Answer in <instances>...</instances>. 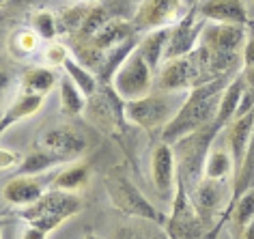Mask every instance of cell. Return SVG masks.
Returning a JSON list of instances; mask_svg holds the SVG:
<instances>
[{
    "mask_svg": "<svg viewBox=\"0 0 254 239\" xmlns=\"http://www.w3.org/2000/svg\"><path fill=\"white\" fill-rule=\"evenodd\" d=\"M166 233L170 239H202L209 231V224L205 218L194 207L190 192L181 181H177V194L173 198V211L166 220Z\"/></svg>",
    "mask_w": 254,
    "mask_h": 239,
    "instance_id": "8",
    "label": "cell"
},
{
    "mask_svg": "<svg viewBox=\"0 0 254 239\" xmlns=\"http://www.w3.org/2000/svg\"><path fill=\"white\" fill-rule=\"evenodd\" d=\"M170 33H173V28L164 26V28L149 30L140 39L138 50H140V54L144 56V60L149 62L153 71H157V69L162 67V60H166V48H168Z\"/></svg>",
    "mask_w": 254,
    "mask_h": 239,
    "instance_id": "20",
    "label": "cell"
},
{
    "mask_svg": "<svg viewBox=\"0 0 254 239\" xmlns=\"http://www.w3.org/2000/svg\"><path fill=\"white\" fill-rule=\"evenodd\" d=\"M93 4H88L82 0L80 4H73V7L65 9L59 17V28L63 30V33H69V35H75L78 30L82 28V24H84L88 11H91Z\"/></svg>",
    "mask_w": 254,
    "mask_h": 239,
    "instance_id": "30",
    "label": "cell"
},
{
    "mask_svg": "<svg viewBox=\"0 0 254 239\" xmlns=\"http://www.w3.org/2000/svg\"><path fill=\"white\" fill-rule=\"evenodd\" d=\"M106 190H108V196H110L112 205L117 207L119 211H123L131 218H140V220H149V222L166 224L168 218H164V213H160V209H155L153 203L138 190L134 181L127 177L123 166H114V168L108 171Z\"/></svg>",
    "mask_w": 254,
    "mask_h": 239,
    "instance_id": "6",
    "label": "cell"
},
{
    "mask_svg": "<svg viewBox=\"0 0 254 239\" xmlns=\"http://www.w3.org/2000/svg\"><path fill=\"white\" fill-rule=\"evenodd\" d=\"M231 80H233L231 73L218 75V78L209 80V82L190 91L188 99L181 104L175 119L162 129V140L168 144H175L183 136H190L194 131L211 125L215 121V115H218L220 99L224 95Z\"/></svg>",
    "mask_w": 254,
    "mask_h": 239,
    "instance_id": "1",
    "label": "cell"
},
{
    "mask_svg": "<svg viewBox=\"0 0 254 239\" xmlns=\"http://www.w3.org/2000/svg\"><path fill=\"white\" fill-rule=\"evenodd\" d=\"M43 194H46L43 183L35 175H17L15 179H11L9 183L4 185L2 196L11 205L26 207V205H33L35 200H39Z\"/></svg>",
    "mask_w": 254,
    "mask_h": 239,
    "instance_id": "18",
    "label": "cell"
},
{
    "mask_svg": "<svg viewBox=\"0 0 254 239\" xmlns=\"http://www.w3.org/2000/svg\"><path fill=\"white\" fill-rule=\"evenodd\" d=\"M91 99V104L86 106V117L93 125H97L108 136H119L125 129V99L114 91L112 84H99L97 93Z\"/></svg>",
    "mask_w": 254,
    "mask_h": 239,
    "instance_id": "9",
    "label": "cell"
},
{
    "mask_svg": "<svg viewBox=\"0 0 254 239\" xmlns=\"http://www.w3.org/2000/svg\"><path fill=\"white\" fill-rule=\"evenodd\" d=\"M33 28L37 30V35L41 37V39L46 41H52L56 35L61 33L59 28V20L50 13V11H39V13H35L33 17Z\"/></svg>",
    "mask_w": 254,
    "mask_h": 239,
    "instance_id": "32",
    "label": "cell"
},
{
    "mask_svg": "<svg viewBox=\"0 0 254 239\" xmlns=\"http://www.w3.org/2000/svg\"><path fill=\"white\" fill-rule=\"evenodd\" d=\"M43 99H46V95H39V93H33V91L22 89V91H20V95H17V97L13 99V104L9 106V110L4 112L2 123H0V129L4 131L7 127H11L13 123L22 121V119L33 117L35 112L41 108Z\"/></svg>",
    "mask_w": 254,
    "mask_h": 239,
    "instance_id": "21",
    "label": "cell"
},
{
    "mask_svg": "<svg viewBox=\"0 0 254 239\" xmlns=\"http://www.w3.org/2000/svg\"><path fill=\"white\" fill-rule=\"evenodd\" d=\"M112 13V17H121V20H131L138 11L142 0H101Z\"/></svg>",
    "mask_w": 254,
    "mask_h": 239,
    "instance_id": "33",
    "label": "cell"
},
{
    "mask_svg": "<svg viewBox=\"0 0 254 239\" xmlns=\"http://www.w3.org/2000/svg\"><path fill=\"white\" fill-rule=\"evenodd\" d=\"M153 73L155 71L151 69L149 62L144 60L140 50L136 48L129 59H127L123 65L119 67V71L114 73L112 86L121 95V99H125V102L147 97L151 93V86H153Z\"/></svg>",
    "mask_w": 254,
    "mask_h": 239,
    "instance_id": "10",
    "label": "cell"
},
{
    "mask_svg": "<svg viewBox=\"0 0 254 239\" xmlns=\"http://www.w3.org/2000/svg\"><path fill=\"white\" fill-rule=\"evenodd\" d=\"M252 129H254V108L248 110L246 115L237 117L231 125H226V147L233 155L235 175L239 173L241 164H244L248 144H250V138H252ZM235 175H233V179H235Z\"/></svg>",
    "mask_w": 254,
    "mask_h": 239,
    "instance_id": "16",
    "label": "cell"
},
{
    "mask_svg": "<svg viewBox=\"0 0 254 239\" xmlns=\"http://www.w3.org/2000/svg\"><path fill=\"white\" fill-rule=\"evenodd\" d=\"M252 11H254V0H252Z\"/></svg>",
    "mask_w": 254,
    "mask_h": 239,
    "instance_id": "42",
    "label": "cell"
},
{
    "mask_svg": "<svg viewBox=\"0 0 254 239\" xmlns=\"http://www.w3.org/2000/svg\"><path fill=\"white\" fill-rule=\"evenodd\" d=\"M114 239H151V235L142 229H136V226H121L114 233Z\"/></svg>",
    "mask_w": 254,
    "mask_h": 239,
    "instance_id": "35",
    "label": "cell"
},
{
    "mask_svg": "<svg viewBox=\"0 0 254 239\" xmlns=\"http://www.w3.org/2000/svg\"><path fill=\"white\" fill-rule=\"evenodd\" d=\"M63 69H65V73L73 80L75 84H78V89L84 93L86 97H93L95 93H97L99 84H101L99 78H97V73H93L88 67H84L78 59H71V56H69L67 62L63 65Z\"/></svg>",
    "mask_w": 254,
    "mask_h": 239,
    "instance_id": "27",
    "label": "cell"
},
{
    "mask_svg": "<svg viewBox=\"0 0 254 239\" xmlns=\"http://www.w3.org/2000/svg\"><path fill=\"white\" fill-rule=\"evenodd\" d=\"M84 2H88V4H97V2H101V0H84Z\"/></svg>",
    "mask_w": 254,
    "mask_h": 239,
    "instance_id": "40",
    "label": "cell"
},
{
    "mask_svg": "<svg viewBox=\"0 0 254 239\" xmlns=\"http://www.w3.org/2000/svg\"><path fill=\"white\" fill-rule=\"evenodd\" d=\"M190 198H192V203L198 209L200 216L211 224L215 213H220V218L224 216V211L231 205L233 192L228 187V179L202 177V181L196 185V190L190 194Z\"/></svg>",
    "mask_w": 254,
    "mask_h": 239,
    "instance_id": "13",
    "label": "cell"
},
{
    "mask_svg": "<svg viewBox=\"0 0 254 239\" xmlns=\"http://www.w3.org/2000/svg\"><path fill=\"white\" fill-rule=\"evenodd\" d=\"M244 95H246V75H237V78H233L231 82H228L224 95L220 99V108H218V115H215V121H213L220 131L237 119Z\"/></svg>",
    "mask_w": 254,
    "mask_h": 239,
    "instance_id": "19",
    "label": "cell"
},
{
    "mask_svg": "<svg viewBox=\"0 0 254 239\" xmlns=\"http://www.w3.org/2000/svg\"><path fill=\"white\" fill-rule=\"evenodd\" d=\"M235 239H254V218H252L250 222L246 224V229L241 231V233H239V235L235 237Z\"/></svg>",
    "mask_w": 254,
    "mask_h": 239,
    "instance_id": "38",
    "label": "cell"
},
{
    "mask_svg": "<svg viewBox=\"0 0 254 239\" xmlns=\"http://www.w3.org/2000/svg\"><path fill=\"white\" fill-rule=\"evenodd\" d=\"M231 175H235V164H233L231 151L211 149V153H209V157H207V164H205V177L228 179Z\"/></svg>",
    "mask_w": 254,
    "mask_h": 239,
    "instance_id": "29",
    "label": "cell"
},
{
    "mask_svg": "<svg viewBox=\"0 0 254 239\" xmlns=\"http://www.w3.org/2000/svg\"><path fill=\"white\" fill-rule=\"evenodd\" d=\"M35 147L52 151V153L65 157L67 162H73L82 157L88 149V140L78 127L69 123H56L48 125L41 129V134L37 136Z\"/></svg>",
    "mask_w": 254,
    "mask_h": 239,
    "instance_id": "11",
    "label": "cell"
},
{
    "mask_svg": "<svg viewBox=\"0 0 254 239\" xmlns=\"http://www.w3.org/2000/svg\"><path fill=\"white\" fill-rule=\"evenodd\" d=\"M84 239H99V237H97V235H91V233H88V235H86Z\"/></svg>",
    "mask_w": 254,
    "mask_h": 239,
    "instance_id": "41",
    "label": "cell"
},
{
    "mask_svg": "<svg viewBox=\"0 0 254 239\" xmlns=\"http://www.w3.org/2000/svg\"><path fill=\"white\" fill-rule=\"evenodd\" d=\"M61 110H63V115H67V117H78V115H84L86 112V95L78 89V84L73 82L71 78L65 73V75H61Z\"/></svg>",
    "mask_w": 254,
    "mask_h": 239,
    "instance_id": "23",
    "label": "cell"
},
{
    "mask_svg": "<svg viewBox=\"0 0 254 239\" xmlns=\"http://www.w3.org/2000/svg\"><path fill=\"white\" fill-rule=\"evenodd\" d=\"M183 9H186L183 0H142L134 17H131V24H134L136 33H149V30L164 28L179 22L186 15Z\"/></svg>",
    "mask_w": 254,
    "mask_h": 239,
    "instance_id": "12",
    "label": "cell"
},
{
    "mask_svg": "<svg viewBox=\"0 0 254 239\" xmlns=\"http://www.w3.org/2000/svg\"><path fill=\"white\" fill-rule=\"evenodd\" d=\"M22 160H24V157H20V155L15 153V151H7V149L0 151V168H2V171L20 166V164H22Z\"/></svg>",
    "mask_w": 254,
    "mask_h": 239,
    "instance_id": "36",
    "label": "cell"
},
{
    "mask_svg": "<svg viewBox=\"0 0 254 239\" xmlns=\"http://www.w3.org/2000/svg\"><path fill=\"white\" fill-rule=\"evenodd\" d=\"M200 46L207 50L215 75L233 73L239 67V62L244 60L246 26L207 22V26L200 35Z\"/></svg>",
    "mask_w": 254,
    "mask_h": 239,
    "instance_id": "2",
    "label": "cell"
},
{
    "mask_svg": "<svg viewBox=\"0 0 254 239\" xmlns=\"http://www.w3.org/2000/svg\"><path fill=\"white\" fill-rule=\"evenodd\" d=\"M218 78L211 69V59L207 50L198 43L190 54L179 56V59L166 60V65L160 71V89L162 91H192L196 86Z\"/></svg>",
    "mask_w": 254,
    "mask_h": 239,
    "instance_id": "5",
    "label": "cell"
},
{
    "mask_svg": "<svg viewBox=\"0 0 254 239\" xmlns=\"http://www.w3.org/2000/svg\"><path fill=\"white\" fill-rule=\"evenodd\" d=\"M110 20H112V13L108 11V7H106L104 2L93 4L91 11H88V15H86V20H84V24H82V28L78 30V33H75L78 41H88V39H93V37L97 35L99 30L104 28Z\"/></svg>",
    "mask_w": 254,
    "mask_h": 239,
    "instance_id": "28",
    "label": "cell"
},
{
    "mask_svg": "<svg viewBox=\"0 0 254 239\" xmlns=\"http://www.w3.org/2000/svg\"><path fill=\"white\" fill-rule=\"evenodd\" d=\"M67 59H69V52H67L65 46H61V43H50L48 50L43 52V60H46V65L54 67V69L65 65Z\"/></svg>",
    "mask_w": 254,
    "mask_h": 239,
    "instance_id": "34",
    "label": "cell"
},
{
    "mask_svg": "<svg viewBox=\"0 0 254 239\" xmlns=\"http://www.w3.org/2000/svg\"><path fill=\"white\" fill-rule=\"evenodd\" d=\"M252 187H254V129H252V138H250V144H248V151L244 157V164H241L239 173L233 179V198L228 207H233L239 200V196H244Z\"/></svg>",
    "mask_w": 254,
    "mask_h": 239,
    "instance_id": "25",
    "label": "cell"
},
{
    "mask_svg": "<svg viewBox=\"0 0 254 239\" xmlns=\"http://www.w3.org/2000/svg\"><path fill=\"white\" fill-rule=\"evenodd\" d=\"M22 239H48V233L35 226H26V231L22 233Z\"/></svg>",
    "mask_w": 254,
    "mask_h": 239,
    "instance_id": "37",
    "label": "cell"
},
{
    "mask_svg": "<svg viewBox=\"0 0 254 239\" xmlns=\"http://www.w3.org/2000/svg\"><path fill=\"white\" fill-rule=\"evenodd\" d=\"M151 179H153L155 190L164 198H175L179 173H177V157L173 144L162 140L153 149V153H151Z\"/></svg>",
    "mask_w": 254,
    "mask_h": 239,
    "instance_id": "15",
    "label": "cell"
},
{
    "mask_svg": "<svg viewBox=\"0 0 254 239\" xmlns=\"http://www.w3.org/2000/svg\"><path fill=\"white\" fill-rule=\"evenodd\" d=\"M200 0H183V4H186V9H192V7H196Z\"/></svg>",
    "mask_w": 254,
    "mask_h": 239,
    "instance_id": "39",
    "label": "cell"
},
{
    "mask_svg": "<svg viewBox=\"0 0 254 239\" xmlns=\"http://www.w3.org/2000/svg\"><path fill=\"white\" fill-rule=\"evenodd\" d=\"M88 179H91V171H88L86 162H73L67 168H63L61 173L54 175L50 187L54 190H67V192H80L84 190Z\"/></svg>",
    "mask_w": 254,
    "mask_h": 239,
    "instance_id": "22",
    "label": "cell"
},
{
    "mask_svg": "<svg viewBox=\"0 0 254 239\" xmlns=\"http://www.w3.org/2000/svg\"><path fill=\"white\" fill-rule=\"evenodd\" d=\"M56 164H69V162L65 157L52 153V151L35 147L30 153L24 155L22 164L17 166V175H39L43 171H48V168H54Z\"/></svg>",
    "mask_w": 254,
    "mask_h": 239,
    "instance_id": "24",
    "label": "cell"
},
{
    "mask_svg": "<svg viewBox=\"0 0 254 239\" xmlns=\"http://www.w3.org/2000/svg\"><path fill=\"white\" fill-rule=\"evenodd\" d=\"M61 82V75L54 71V67H35L24 75L22 80V89L26 91H33V93H39V95H48L50 91L54 89L56 84Z\"/></svg>",
    "mask_w": 254,
    "mask_h": 239,
    "instance_id": "26",
    "label": "cell"
},
{
    "mask_svg": "<svg viewBox=\"0 0 254 239\" xmlns=\"http://www.w3.org/2000/svg\"><path fill=\"white\" fill-rule=\"evenodd\" d=\"M179 93L181 91H162V95H149L140 99L125 102V117L129 123L138 125L142 129L153 131L157 127H166L179 112Z\"/></svg>",
    "mask_w": 254,
    "mask_h": 239,
    "instance_id": "7",
    "label": "cell"
},
{
    "mask_svg": "<svg viewBox=\"0 0 254 239\" xmlns=\"http://www.w3.org/2000/svg\"><path fill=\"white\" fill-rule=\"evenodd\" d=\"M220 134L215 123L207 125L190 136H183L181 140L173 144L175 157H177V173H179V181L186 185V190L192 194L196 185L205 177V164L207 157L211 153V142L213 138Z\"/></svg>",
    "mask_w": 254,
    "mask_h": 239,
    "instance_id": "3",
    "label": "cell"
},
{
    "mask_svg": "<svg viewBox=\"0 0 254 239\" xmlns=\"http://www.w3.org/2000/svg\"><path fill=\"white\" fill-rule=\"evenodd\" d=\"M207 26V20L198 13V4L186 11V15L173 26L166 48V60L179 59V56L190 54L196 48V41L202 35V30Z\"/></svg>",
    "mask_w": 254,
    "mask_h": 239,
    "instance_id": "14",
    "label": "cell"
},
{
    "mask_svg": "<svg viewBox=\"0 0 254 239\" xmlns=\"http://www.w3.org/2000/svg\"><path fill=\"white\" fill-rule=\"evenodd\" d=\"M82 211V198L78 192H67V190H48L39 200L33 205H26L24 209L17 211L24 222L35 229H41L46 233H52L56 226L67 222L75 213Z\"/></svg>",
    "mask_w": 254,
    "mask_h": 239,
    "instance_id": "4",
    "label": "cell"
},
{
    "mask_svg": "<svg viewBox=\"0 0 254 239\" xmlns=\"http://www.w3.org/2000/svg\"><path fill=\"white\" fill-rule=\"evenodd\" d=\"M39 39L41 37L37 35V30H28V28H22V30H17V33L11 35V39H9V48H11V52H13L15 56H28V54H33L37 46H39Z\"/></svg>",
    "mask_w": 254,
    "mask_h": 239,
    "instance_id": "31",
    "label": "cell"
},
{
    "mask_svg": "<svg viewBox=\"0 0 254 239\" xmlns=\"http://www.w3.org/2000/svg\"><path fill=\"white\" fill-rule=\"evenodd\" d=\"M198 13L207 22L218 24H248V9L241 0H200Z\"/></svg>",
    "mask_w": 254,
    "mask_h": 239,
    "instance_id": "17",
    "label": "cell"
}]
</instances>
